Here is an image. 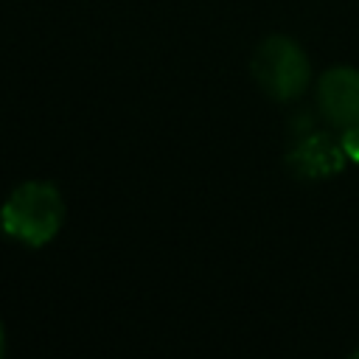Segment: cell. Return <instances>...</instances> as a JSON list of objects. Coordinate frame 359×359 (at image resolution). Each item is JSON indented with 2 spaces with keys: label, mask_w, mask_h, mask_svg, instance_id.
I'll return each mask as SVG.
<instances>
[{
  "label": "cell",
  "mask_w": 359,
  "mask_h": 359,
  "mask_svg": "<svg viewBox=\"0 0 359 359\" xmlns=\"http://www.w3.org/2000/svg\"><path fill=\"white\" fill-rule=\"evenodd\" d=\"M65 202L50 182H22L11 191L0 210V227L14 241L45 247L62 230Z\"/></svg>",
  "instance_id": "1"
},
{
  "label": "cell",
  "mask_w": 359,
  "mask_h": 359,
  "mask_svg": "<svg viewBox=\"0 0 359 359\" xmlns=\"http://www.w3.org/2000/svg\"><path fill=\"white\" fill-rule=\"evenodd\" d=\"M252 76L258 87L275 101L297 98L309 84V56L289 36H269L252 53Z\"/></svg>",
  "instance_id": "2"
},
{
  "label": "cell",
  "mask_w": 359,
  "mask_h": 359,
  "mask_svg": "<svg viewBox=\"0 0 359 359\" xmlns=\"http://www.w3.org/2000/svg\"><path fill=\"white\" fill-rule=\"evenodd\" d=\"M317 104L328 123L359 126V70L345 65L325 70L317 81Z\"/></svg>",
  "instance_id": "3"
},
{
  "label": "cell",
  "mask_w": 359,
  "mask_h": 359,
  "mask_svg": "<svg viewBox=\"0 0 359 359\" xmlns=\"http://www.w3.org/2000/svg\"><path fill=\"white\" fill-rule=\"evenodd\" d=\"M345 160L348 157H345L342 143L331 140L325 132H309V135H303L292 146V151L286 157L289 168L300 180H325V177L342 171Z\"/></svg>",
  "instance_id": "4"
},
{
  "label": "cell",
  "mask_w": 359,
  "mask_h": 359,
  "mask_svg": "<svg viewBox=\"0 0 359 359\" xmlns=\"http://www.w3.org/2000/svg\"><path fill=\"white\" fill-rule=\"evenodd\" d=\"M342 149H345V157L348 160H353V163H359V126H348V129H342Z\"/></svg>",
  "instance_id": "5"
},
{
  "label": "cell",
  "mask_w": 359,
  "mask_h": 359,
  "mask_svg": "<svg viewBox=\"0 0 359 359\" xmlns=\"http://www.w3.org/2000/svg\"><path fill=\"white\" fill-rule=\"evenodd\" d=\"M3 342H6V331H3V323H0V353H3Z\"/></svg>",
  "instance_id": "6"
}]
</instances>
